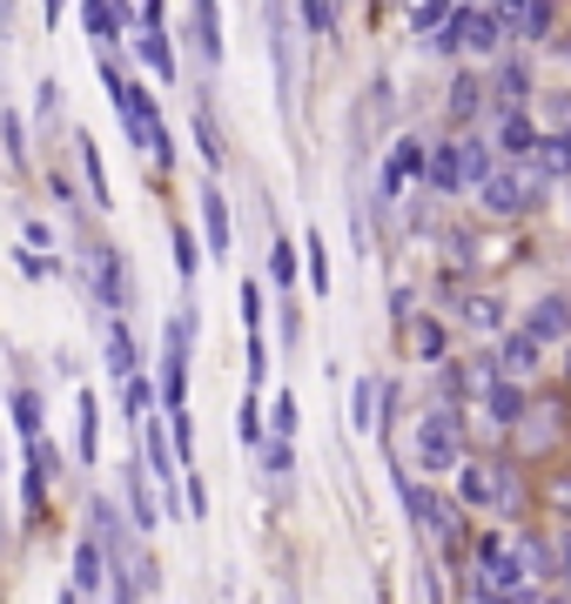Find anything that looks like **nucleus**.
I'll use <instances>...</instances> for the list:
<instances>
[{
	"label": "nucleus",
	"instance_id": "nucleus-1",
	"mask_svg": "<svg viewBox=\"0 0 571 604\" xmlns=\"http://www.w3.org/2000/svg\"><path fill=\"white\" fill-rule=\"evenodd\" d=\"M457 457H464V430H457L451 403L424 410V416H417V464H424L431 477H444V470H457Z\"/></svg>",
	"mask_w": 571,
	"mask_h": 604
},
{
	"label": "nucleus",
	"instance_id": "nucleus-2",
	"mask_svg": "<svg viewBox=\"0 0 571 604\" xmlns=\"http://www.w3.org/2000/svg\"><path fill=\"white\" fill-rule=\"evenodd\" d=\"M538 202V176H511V168H498L491 182H477V209L484 215H525Z\"/></svg>",
	"mask_w": 571,
	"mask_h": 604
},
{
	"label": "nucleus",
	"instance_id": "nucleus-3",
	"mask_svg": "<svg viewBox=\"0 0 571 604\" xmlns=\"http://www.w3.org/2000/svg\"><path fill=\"white\" fill-rule=\"evenodd\" d=\"M424 168H431V155H424V141H417V135H403V141L390 148V161H383V176H377V202L390 209V202L403 195V182H417V176H424Z\"/></svg>",
	"mask_w": 571,
	"mask_h": 604
},
{
	"label": "nucleus",
	"instance_id": "nucleus-4",
	"mask_svg": "<svg viewBox=\"0 0 571 604\" xmlns=\"http://www.w3.org/2000/svg\"><path fill=\"white\" fill-rule=\"evenodd\" d=\"M396 477V497H403V510H411V524L417 531H431V538H451V504L444 497H431L411 470H390Z\"/></svg>",
	"mask_w": 571,
	"mask_h": 604
},
{
	"label": "nucleus",
	"instance_id": "nucleus-5",
	"mask_svg": "<svg viewBox=\"0 0 571 604\" xmlns=\"http://www.w3.org/2000/svg\"><path fill=\"white\" fill-rule=\"evenodd\" d=\"M457 497H464L470 510H511V484H505L498 470H477V464L457 470Z\"/></svg>",
	"mask_w": 571,
	"mask_h": 604
},
{
	"label": "nucleus",
	"instance_id": "nucleus-6",
	"mask_svg": "<svg viewBox=\"0 0 571 604\" xmlns=\"http://www.w3.org/2000/svg\"><path fill=\"white\" fill-rule=\"evenodd\" d=\"M61 470V451L47 444V437H34L28 444V477H21V510L28 517H41V497H47V477Z\"/></svg>",
	"mask_w": 571,
	"mask_h": 604
},
{
	"label": "nucleus",
	"instance_id": "nucleus-7",
	"mask_svg": "<svg viewBox=\"0 0 571 604\" xmlns=\"http://www.w3.org/2000/svg\"><path fill=\"white\" fill-rule=\"evenodd\" d=\"M88 269H95V303L102 309H128V269L115 248H88Z\"/></svg>",
	"mask_w": 571,
	"mask_h": 604
},
{
	"label": "nucleus",
	"instance_id": "nucleus-8",
	"mask_svg": "<svg viewBox=\"0 0 571 604\" xmlns=\"http://www.w3.org/2000/svg\"><path fill=\"white\" fill-rule=\"evenodd\" d=\"M135 61L161 81V88H176V47H169V28H148V21H141V34H135Z\"/></svg>",
	"mask_w": 571,
	"mask_h": 604
},
{
	"label": "nucleus",
	"instance_id": "nucleus-9",
	"mask_svg": "<svg viewBox=\"0 0 571 604\" xmlns=\"http://www.w3.org/2000/svg\"><path fill=\"white\" fill-rule=\"evenodd\" d=\"M424 182H431L437 195H464V189H470V176H464V148H457V141L431 148V168H424Z\"/></svg>",
	"mask_w": 571,
	"mask_h": 604
},
{
	"label": "nucleus",
	"instance_id": "nucleus-10",
	"mask_svg": "<svg viewBox=\"0 0 571 604\" xmlns=\"http://www.w3.org/2000/svg\"><path fill=\"white\" fill-rule=\"evenodd\" d=\"M263 28H269V54H276V95L289 102L296 67H289V21H283V0H263Z\"/></svg>",
	"mask_w": 571,
	"mask_h": 604
},
{
	"label": "nucleus",
	"instance_id": "nucleus-11",
	"mask_svg": "<svg viewBox=\"0 0 571 604\" xmlns=\"http://www.w3.org/2000/svg\"><path fill=\"white\" fill-rule=\"evenodd\" d=\"M102 551H108V544H102L95 531H88V538H81V544H74V584H67L74 597H95V591L108 584V571H102Z\"/></svg>",
	"mask_w": 571,
	"mask_h": 604
},
{
	"label": "nucleus",
	"instance_id": "nucleus-12",
	"mask_svg": "<svg viewBox=\"0 0 571 604\" xmlns=\"http://www.w3.org/2000/svg\"><path fill=\"white\" fill-rule=\"evenodd\" d=\"M202 248L215 255V263H229V202L215 189L202 195Z\"/></svg>",
	"mask_w": 571,
	"mask_h": 604
},
{
	"label": "nucleus",
	"instance_id": "nucleus-13",
	"mask_svg": "<svg viewBox=\"0 0 571 604\" xmlns=\"http://www.w3.org/2000/svg\"><path fill=\"white\" fill-rule=\"evenodd\" d=\"M484 416H491V423H518V416H525V390H518L511 370H505L491 390H484Z\"/></svg>",
	"mask_w": 571,
	"mask_h": 604
},
{
	"label": "nucleus",
	"instance_id": "nucleus-14",
	"mask_svg": "<svg viewBox=\"0 0 571 604\" xmlns=\"http://www.w3.org/2000/svg\"><path fill=\"white\" fill-rule=\"evenodd\" d=\"M81 28H88L95 47H115V34H121V8H115V0H81Z\"/></svg>",
	"mask_w": 571,
	"mask_h": 604
},
{
	"label": "nucleus",
	"instance_id": "nucleus-15",
	"mask_svg": "<svg viewBox=\"0 0 571 604\" xmlns=\"http://www.w3.org/2000/svg\"><path fill=\"white\" fill-rule=\"evenodd\" d=\"M102 357H108V377H115V383H128V377H135V357H141V350H135L128 322H108V342H102Z\"/></svg>",
	"mask_w": 571,
	"mask_h": 604
},
{
	"label": "nucleus",
	"instance_id": "nucleus-16",
	"mask_svg": "<svg viewBox=\"0 0 571 604\" xmlns=\"http://www.w3.org/2000/svg\"><path fill=\"white\" fill-rule=\"evenodd\" d=\"M195 47L209 67H222V8L215 0H195Z\"/></svg>",
	"mask_w": 571,
	"mask_h": 604
},
{
	"label": "nucleus",
	"instance_id": "nucleus-17",
	"mask_svg": "<svg viewBox=\"0 0 571 604\" xmlns=\"http://www.w3.org/2000/svg\"><path fill=\"white\" fill-rule=\"evenodd\" d=\"M538 357H544V336H538V329L505 336V370H511V377H531V370H538Z\"/></svg>",
	"mask_w": 571,
	"mask_h": 604
},
{
	"label": "nucleus",
	"instance_id": "nucleus-18",
	"mask_svg": "<svg viewBox=\"0 0 571 604\" xmlns=\"http://www.w3.org/2000/svg\"><path fill=\"white\" fill-rule=\"evenodd\" d=\"M538 141H544V135L525 121V108H511V115L498 121V148H505V155H538Z\"/></svg>",
	"mask_w": 571,
	"mask_h": 604
},
{
	"label": "nucleus",
	"instance_id": "nucleus-19",
	"mask_svg": "<svg viewBox=\"0 0 571 604\" xmlns=\"http://www.w3.org/2000/svg\"><path fill=\"white\" fill-rule=\"evenodd\" d=\"M457 148H464V176H470V189H477V182H491V176H498V148H491V141H484V135H464Z\"/></svg>",
	"mask_w": 571,
	"mask_h": 604
},
{
	"label": "nucleus",
	"instance_id": "nucleus-20",
	"mask_svg": "<svg viewBox=\"0 0 571 604\" xmlns=\"http://www.w3.org/2000/svg\"><path fill=\"white\" fill-rule=\"evenodd\" d=\"M498 28H505V14H470L464 8V47L470 54H491L498 47Z\"/></svg>",
	"mask_w": 571,
	"mask_h": 604
},
{
	"label": "nucleus",
	"instance_id": "nucleus-21",
	"mask_svg": "<svg viewBox=\"0 0 571 604\" xmlns=\"http://www.w3.org/2000/svg\"><path fill=\"white\" fill-rule=\"evenodd\" d=\"M525 329H538V336H544V342H558V336H564V329H571V309H564V303H558V296H544V303H538V309H531V316H525Z\"/></svg>",
	"mask_w": 571,
	"mask_h": 604
},
{
	"label": "nucleus",
	"instance_id": "nucleus-22",
	"mask_svg": "<svg viewBox=\"0 0 571 604\" xmlns=\"http://www.w3.org/2000/svg\"><path fill=\"white\" fill-rule=\"evenodd\" d=\"M538 176H571V128L538 141Z\"/></svg>",
	"mask_w": 571,
	"mask_h": 604
},
{
	"label": "nucleus",
	"instance_id": "nucleus-23",
	"mask_svg": "<svg viewBox=\"0 0 571 604\" xmlns=\"http://www.w3.org/2000/svg\"><path fill=\"white\" fill-rule=\"evenodd\" d=\"M411 336H417V363H444V322H431V316H411Z\"/></svg>",
	"mask_w": 571,
	"mask_h": 604
},
{
	"label": "nucleus",
	"instance_id": "nucleus-24",
	"mask_svg": "<svg viewBox=\"0 0 571 604\" xmlns=\"http://www.w3.org/2000/svg\"><path fill=\"white\" fill-rule=\"evenodd\" d=\"M8 410H14L21 444H34V437H41V396H34V390H14V396H8Z\"/></svg>",
	"mask_w": 571,
	"mask_h": 604
},
{
	"label": "nucleus",
	"instance_id": "nucleus-25",
	"mask_svg": "<svg viewBox=\"0 0 571 604\" xmlns=\"http://www.w3.org/2000/svg\"><path fill=\"white\" fill-rule=\"evenodd\" d=\"M377 396H383V383H377V377H357V390H350V423H357V430L377 423Z\"/></svg>",
	"mask_w": 571,
	"mask_h": 604
},
{
	"label": "nucleus",
	"instance_id": "nucleus-26",
	"mask_svg": "<svg viewBox=\"0 0 571 604\" xmlns=\"http://www.w3.org/2000/svg\"><path fill=\"white\" fill-rule=\"evenodd\" d=\"M81 457H88L95 464V437H102V396H88V390H81Z\"/></svg>",
	"mask_w": 571,
	"mask_h": 604
},
{
	"label": "nucleus",
	"instance_id": "nucleus-27",
	"mask_svg": "<svg viewBox=\"0 0 571 604\" xmlns=\"http://www.w3.org/2000/svg\"><path fill=\"white\" fill-rule=\"evenodd\" d=\"M256 457H263V470H269V477H296V451H289V437H263V444H256Z\"/></svg>",
	"mask_w": 571,
	"mask_h": 604
},
{
	"label": "nucleus",
	"instance_id": "nucleus-28",
	"mask_svg": "<svg viewBox=\"0 0 571 604\" xmlns=\"http://www.w3.org/2000/svg\"><path fill=\"white\" fill-rule=\"evenodd\" d=\"M451 14H457V8H451V0H411V28H417L424 41H431V34H437V28L451 21Z\"/></svg>",
	"mask_w": 571,
	"mask_h": 604
},
{
	"label": "nucleus",
	"instance_id": "nucleus-29",
	"mask_svg": "<svg viewBox=\"0 0 571 604\" xmlns=\"http://www.w3.org/2000/svg\"><path fill=\"white\" fill-rule=\"evenodd\" d=\"M477 102H484V81H477V74H457V81H451V115H457V121H470V115H477Z\"/></svg>",
	"mask_w": 571,
	"mask_h": 604
},
{
	"label": "nucleus",
	"instance_id": "nucleus-30",
	"mask_svg": "<svg viewBox=\"0 0 571 604\" xmlns=\"http://www.w3.org/2000/svg\"><path fill=\"white\" fill-rule=\"evenodd\" d=\"M303 248H309V289H316V296H330V255H322V229H309Z\"/></svg>",
	"mask_w": 571,
	"mask_h": 604
},
{
	"label": "nucleus",
	"instance_id": "nucleus-31",
	"mask_svg": "<svg viewBox=\"0 0 571 604\" xmlns=\"http://www.w3.org/2000/svg\"><path fill=\"white\" fill-rule=\"evenodd\" d=\"M14 263H21V276H34V283H54V276H61V263H54L47 248H34V242L14 248Z\"/></svg>",
	"mask_w": 571,
	"mask_h": 604
},
{
	"label": "nucleus",
	"instance_id": "nucleus-32",
	"mask_svg": "<svg viewBox=\"0 0 571 604\" xmlns=\"http://www.w3.org/2000/svg\"><path fill=\"white\" fill-rule=\"evenodd\" d=\"M81 168H88V202H102V209H108V168H102L95 141H81Z\"/></svg>",
	"mask_w": 571,
	"mask_h": 604
},
{
	"label": "nucleus",
	"instance_id": "nucleus-33",
	"mask_svg": "<svg viewBox=\"0 0 571 604\" xmlns=\"http://www.w3.org/2000/svg\"><path fill=\"white\" fill-rule=\"evenodd\" d=\"M169 242H176V276H182V283H195V269H202V248H195V235H189V229H176Z\"/></svg>",
	"mask_w": 571,
	"mask_h": 604
},
{
	"label": "nucleus",
	"instance_id": "nucleus-34",
	"mask_svg": "<svg viewBox=\"0 0 571 604\" xmlns=\"http://www.w3.org/2000/svg\"><path fill=\"white\" fill-rule=\"evenodd\" d=\"M303 28H309V41L337 34V8H330V0H303Z\"/></svg>",
	"mask_w": 571,
	"mask_h": 604
},
{
	"label": "nucleus",
	"instance_id": "nucleus-35",
	"mask_svg": "<svg viewBox=\"0 0 571 604\" xmlns=\"http://www.w3.org/2000/svg\"><path fill=\"white\" fill-rule=\"evenodd\" d=\"M148 396H155V390H148L141 377H128V383H121V416H128L135 430H141V416H148Z\"/></svg>",
	"mask_w": 571,
	"mask_h": 604
},
{
	"label": "nucleus",
	"instance_id": "nucleus-36",
	"mask_svg": "<svg viewBox=\"0 0 571 604\" xmlns=\"http://www.w3.org/2000/svg\"><path fill=\"white\" fill-rule=\"evenodd\" d=\"M195 141H202L209 168H222V135H215V115H209V108H195Z\"/></svg>",
	"mask_w": 571,
	"mask_h": 604
},
{
	"label": "nucleus",
	"instance_id": "nucleus-37",
	"mask_svg": "<svg viewBox=\"0 0 571 604\" xmlns=\"http://www.w3.org/2000/svg\"><path fill=\"white\" fill-rule=\"evenodd\" d=\"M464 322H470V329H498V322H505V309H498L491 296H470V303H464Z\"/></svg>",
	"mask_w": 571,
	"mask_h": 604
},
{
	"label": "nucleus",
	"instance_id": "nucleus-38",
	"mask_svg": "<svg viewBox=\"0 0 571 604\" xmlns=\"http://www.w3.org/2000/svg\"><path fill=\"white\" fill-rule=\"evenodd\" d=\"M518 34H525V41H544V34H551V0H531L525 21H518Z\"/></svg>",
	"mask_w": 571,
	"mask_h": 604
},
{
	"label": "nucleus",
	"instance_id": "nucleus-39",
	"mask_svg": "<svg viewBox=\"0 0 571 604\" xmlns=\"http://www.w3.org/2000/svg\"><path fill=\"white\" fill-rule=\"evenodd\" d=\"M518 551H525L531 577H551V564H558V551H551V544H538V538H518Z\"/></svg>",
	"mask_w": 571,
	"mask_h": 604
},
{
	"label": "nucleus",
	"instance_id": "nucleus-40",
	"mask_svg": "<svg viewBox=\"0 0 571 604\" xmlns=\"http://www.w3.org/2000/svg\"><path fill=\"white\" fill-rule=\"evenodd\" d=\"M269 276H276V289H289V283H296V248H289V242H276V248H269Z\"/></svg>",
	"mask_w": 571,
	"mask_h": 604
},
{
	"label": "nucleus",
	"instance_id": "nucleus-41",
	"mask_svg": "<svg viewBox=\"0 0 571 604\" xmlns=\"http://www.w3.org/2000/svg\"><path fill=\"white\" fill-rule=\"evenodd\" d=\"M498 88H505V102H511V108H518V102H525V95H531V74H525V67H518V61H511V67H505V74H498Z\"/></svg>",
	"mask_w": 571,
	"mask_h": 604
},
{
	"label": "nucleus",
	"instance_id": "nucleus-42",
	"mask_svg": "<svg viewBox=\"0 0 571 604\" xmlns=\"http://www.w3.org/2000/svg\"><path fill=\"white\" fill-rule=\"evenodd\" d=\"M8 155L28 161V115H21V108H8Z\"/></svg>",
	"mask_w": 571,
	"mask_h": 604
},
{
	"label": "nucleus",
	"instance_id": "nucleus-43",
	"mask_svg": "<svg viewBox=\"0 0 571 604\" xmlns=\"http://www.w3.org/2000/svg\"><path fill=\"white\" fill-rule=\"evenodd\" d=\"M242 322L263 329V283H242Z\"/></svg>",
	"mask_w": 571,
	"mask_h": 604
},
{
	"label": "nucleus",
	"instance_id": "nucleus-44",
	"mask_svg": "<svg viewBox=\"0 0 571 604\" xmlns=\"http://www.w3.org/2000/svg\"><path fill=\"white\" fill-rule=\"evenodd\" d=\"M41 121H61V81L54 74L41 81Z\"/></svg>",
	"mask_w": 571,
	"mask_h": 604
},
{
	"label": "nucleus",
	"instance_id": "nucleus-45",
	"mask_svg": "<svg viewBox=\"0 0 571 604\" xmlns=\"http://www.w3.org/2000/svg\"><path fill=\"white\" fill-rule=\"evenodd\" d=\"M276 437H296V396L289 390L276 396Z\"/></svg>",
	"mask_w": 571,
	"mask_h": 604
},
{
	"label": "nucleus",
	"instance_id": "nucleus-46",
	"mask_svg": "<svg viewBox=\"0 0 571 604\" xmlns=\"http://www.w3.org/2000/svg\"><path fill=\"white\" fill-rule=\"evenodd\" d=\"M21 235H28V242H34V248H54V229H47V222H41V215H21Z\"/></svg>",
	"mask_w": 571,
	"mask_h": 604
},
{
	"label": "nucleus",
	"instance_id": "nucleus-47",
	"mask_svg": "<svg viewBox=\"0 0 571 604\" xmlns=\"http://www.w3.org/2000/svg\"><path fill=\"white\" fill-rule=\"evenodd\" d=\"M256 410H263L256 396H250V403H242V437H250V444H263V416H256Z\"/></svg>",
	"mask_w": 571,
	"mask_h": 604
},
{
	"label": "nucleus",
	"instance_id": "nucleus-48",
	"mask_svg": "<svg viewBox=\"0 0 571 604\" xmlns=\"http://www.w3.org/2000/svg\"><path fill=\"white\" fill-rule=\"evenodd\" d=\"M182 490H189V517H209V490H202V484H195V477H189V484H182Z\"/></svg>",
	"mask_w": 571,
	"mask_h": 604
},
{
	"label": "nucleus",
	"instance_id": "nucleus-49",
	"mask_svg": "<svg viewBox=\"0 0 571 604\" xmlns=\"http://www.w3.org/2000/svg\"><path fill=\"white\" fill-rule=\"evenodd\" d=\"M551 504H558V510H571V477H558V484H551Z\"/></svg>",
	"mask_w": 571,
	"mask_h": 604
},
{
	"label": "nucleus",
	"instance_id": "nucleus-50",
	"mask_svg": "<svg viewBox=\"0 0 571 604\" xmlns=\"http://www.w3.org/2000/svg\"><path fill=\"white\" fill-rule=\"evenodd\" d=\"M525 8H531V0H498V14H505V21H525Z\"/></svg>",
	"mask_w": 571,
	"mask_h": 604
},
{
	"label": "nucleus",
	"instance_id": "nucleus-51",
	"mask_svg": "<svg viewBox=\"0 0 571 604\" xmlns=\"http://www.w3.org/2000/svg\"><path fill=\"white\" fill-rule=\"evenodd\" d=\"M41 14H47V28H54V21L67 14V0H41Z\"/></svg>",
	"mask_w": 571,
	"mask_h": 604
},
{
	"label": "nucleus",
	"instance_id": "nucleus-52",
	"mask_svg": "<svg viewBox=\"0 0 571 604\" xmlns=\"http://www.w3.org/2000/svg\"><path fill=\"white\" fill-rule=\"evenodd\" d=\"M558 564H564V577H571V538H564V544H558Z\"/></svg>",
	"mask_w": 571,
	"mask_h": 604
}]
</instances>
